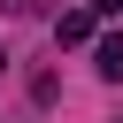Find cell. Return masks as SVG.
Listing matches in <instances>:
<instances>
[{
    "mask_svg": "<svg viewBox=\"0 0 123 123\" xmlns=\"http://www.w3.org/2000/svg\"><path fill=\"white\" fill-rule=\"evenodd\" d=\"M0 69H8V54H0Z\"/></svg>",
    "mask_w": 123,
    "mask_h": 123,
    "instance_id": "3957f363",
    "label": "cell"
},
{
    "mask_svg": "<svg viewBox=\"0 0 123 123\" xmlns=\"http://www.w3.org/2000/svg\"><path fill=\"white\" fill-rule=\"evenodd\" d=\"M92 69L100 77H123V31H100L92 38Z\"/></svg>",
    "mask_w": 123,
    "mask_h": 123,
    "instance_id": "6da1fadb",
    "label": "cell"
},
{
    "mask_svg": "<svg viewBox=\"0 0 123 123\" xmlns=\"http://www.w3.org/2000/svg\"><path fill=\"white\" fill-rule=\"evenodd\" d=\"M92 23H100L92 8H69V15L54 23V38H62V46H85V38H92Z\"/></svg>",
    "mask_w": 123,
    "mask_h": 123,
    "instance_id": "7a4b0ae2",
    "label": "cell"
}]
</instances>
